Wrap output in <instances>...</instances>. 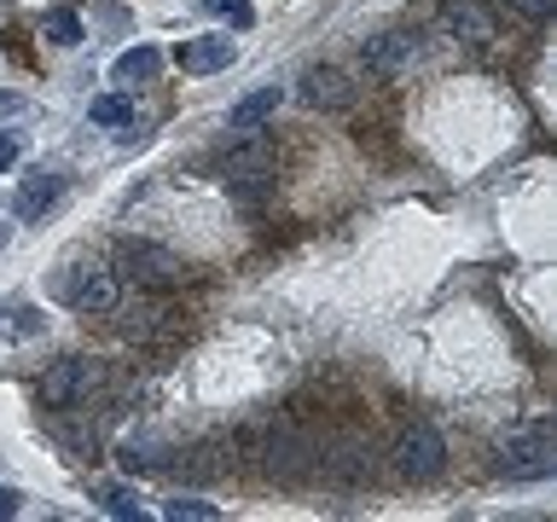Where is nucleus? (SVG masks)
<instances>
[{"instance_id": "obj_22", "label": "nucleus", "mask_w": 557, "mask_h": 522, "mask_svg": "<svg viewBox=\"0 0 557 522\" xmlns=\"http://www.w3.org/2000/svg\"><path fill=\"white\" fill-rule=\"evenodd\" d=\"M99 505H104L111 517H146V511H139V494H134V487H99Z\"/></svg>"}, {"instance_id": "obj_3", "label": "nucleus", "mask_w": 557, "mask_h": 522, "mask_svg": "<svg viewBox=\"0 0 557 522\" xmlns=\"http://www.w3.org/2000/svg\"><path fill=\"white\" fill-rule=\"evenodd\" d=\"M104 383V365L99 360H82V355H70V360H52L41 383H35V400L52 412H70V407H82L87 395H94Z\"/></svg>"}, {"instance_id": "obj_13", "label": "nucleus", "mask_w": 557, "mask_h": 522, "mask_svg": "<svg viewBox=\"0 0 557 522\" xmlns=\"http://www.w3.org/2000/svg\"><path fill=\"white\" fill-rule=\"evenodd\" d=\"M278 99H285V87H256V94H244L233 111H226V128H233L238 139H244V134H256L261 122L278 111Z\"/></svg>"}, {"instance_id": "obj_15", "label": "nucleus", "mask_w": 557, "mask_h": 522, "mask_svg": "<svg viewBox=\"0 0 557 522\" xmlns=\"http://www.w3.org/2000/svg\"><path fill=\"white\" fill-rule=\"evenodd\" d=\"M226 470H233V452H221V447H191L181 459L186 482H209V476H226Z\"/></svg>"}, {"instance_id": "obj_2", "label": "nucleus", "mask_w": 557, "mask_h": 522, "mask_svg": "<svg viewBox=\"0 0 557 522\" xmlns=\"http://www.w3.org/2000/svg\"><path fill=\"white\" fill-rule=\"evenodd\" d=\"M389 464L400 482H435L447 470V442L442 430L430 424V418H412V424H400L395 447H389Z\"/></svg>"}, {"instance_id": "obj_5", "label": "nucleus", "mask_w": 557, "mask_h": 522, "mask_svg": "<svg viewBox=\"0 0 557 522\" xmlns=\"http://www.w3.org/2000/svg\"><path fill=\"white\" fill-rule=\"evenodd\" d=\"M221 186L233 191L244 209H256V203L273 191V151L261 146V139L244 134V146L226 151V163H221Z\"/></svg>"}, {"instance_id": "obj_21", "label": "nucleus", "mask_w": 557, "mask_h": 522, "mask_svg": "<svg viewBox=\"0 0 557 522\" xmlns=\"http://www.w3.org/2000/svg\"><path fill=\"white\" fill-rule=\"evenodd\" d=\"M203 12L226 17L233 29H250V24H256V7H250V0H203Z\"/></svg>"}, {"instance_id": "obj_24", "label": "nucleus", "mask_w": 557, "mask_h": 522, "mask_svg": "<svg viewBox=\"0 0 557 522\" xmlns=\"http://www.w3.org/2000/svg\"><path fill=\"white\" fill-rule=\"evenodd\" d=\"M17 151H24V146H17V134H0V174L17 163Z\"/></svg>"}, {"instance_id": "obj_4", "label": "nucleus", "mask_w": 557, "mask_h": 522, "mask_svg": "<svg viewBox=\"0 0 557 522\" xmlns=\"http://www.w3.org/2000/svg\"><path fill=\"white\" fill-rule=\"evenodd\" d=\"M116 268L146 290H169L186 278V256H174L169 244H151V238H122L116 244Z\"/></svg>"}, {"instance_id": "obj_1", "label": "nucleus", "mask_w": 557, "mask_h": 522, "mask_svg": "<svg viewBox=\"0 0 557 522\" xmlns=\"http://www.w3.org/2000/svg\"><path fill=\"white\" fill-rule=\"evenodd\" d=\"M552 464H557V435H552L546 418H534V424H511L499 435L494 470L505 482H540V476H552Z\"/></svg>"}, {"instance_id": "obj_23", "label": "nucleus", "mask_w": 557, "mask_h": 522, "mask_svg": "<svg viewBox=\"0 0 557 522\" xmlns=\"http://www.w3.org/2000/svg\"><path fill=\"white\" fill-rule=\"evenodd\" d=\"M517 17H529V24H546V17L557 12V0H505Z\"/></svg>"}, {"instance_id": "obj_16", "label": "nucleus", "mask_w": 557, "mask_h": 522, "mask_svg": "<svg viewBox=\"0 0 557 522\" xmlns=\"http://www.w3.org/2000/svg\"><path fill=\"white\" fill-rule=\"evenodd\" d=\"M157 70H163V52H157V47H128V52L111 64V76H116V82H151Z\"/></svg>"}, {"instance_id": "obj_8", "label": "nucleus", "mask_w": 557, "mask_h": 522, "mask_svg": "<svg viewBox=\"0 0 557 522\" xmlns=\"http://www.w3.org/2000/svg\"><path fill=\"white\" fill-rule=\"evenodd\" d=\"M64 302L76 308V313H116L122 285H116L111 268H76V273L64 278Z\"/></svg>"}, {"instance_id": "obj_11", "label": "nucleus", "mask_w": 557, "mask_h": 522, "mask_svg": "<svg viewBox=\"0 0 557 522\" xmlns=\"http://www.w3.org/2000/svg\"><path fill=\"white\" fill-rule=\"evenodd\" d=\"M174 64L186 70V76H209V70H226L233 64V41L226 35H198V41H186L174 52Z\"/></svg>"}, {"instance_id": "obj_17", "label": "nucleus", "mask_w": 557, "mask_h": 522, "mask_svg": "<svg viewBox=\"0 0 557 522\" xmlns=\"http://www.w3.org/2000/svg\"><path fill=\"white\" fill-rule=\"evenodd\" d=\"M128 116H134V99L128 94H99L94 104H87V122H94V128H122Z\"/></svg>"}, {"instance_id": "obj_14", "label": "nucleus", "mask_w": 557, "mask_h": 522, "mask_svg": "<svg viewBox=\"0 0 557 522\" xmlns=\"http://www.w3.org/2000/svg\"><path fill=\"white\" fill-rule=\"evenodd\" d=\"M325 482H337V487H360V482H372V459H366V447H343V452H331V459H325Z\"/></svg>"}, {"instance_id": "obj_12", "label": "nucleus", "mask_w": 557, "mask_h": 522, "mask_svg": "<svg viewBox=\"0 0 557 522\" xmlns=\"http://www.w3.org/2000/svg\"><path fill=\"white\" fill-rule=\"evenodd\" d=\"M64 174H35V181H24L17 186V198H12V209H17V221H41L52 203L64 198Z\"/></svg>"}, {"instance_id": "obj_19", "label": "nucleus", "mask_w": 557, "mask_h": 522, "mask_svg": "<svg viewBox=\"0 0 557 522\" xmlns=\"http://www.w3.org/2000/svg\"><path fill=\"white\" fill-rule=\"evenodd\" d=\"M41 35H47L52 47H76V41H82L87 29H82L76 7H52V12H47V24H41Z\"/></svg>"}, {"instance_id": "obj_10", "label": "nucleus", "mask_w": 557, "mask_h": 522, "mask_svg": "<svg viewBox=\"0 0 557 522\" xmlns=\"http://www.w3.org/2000/svg\"><path fill=\"white\" fill-rule=\"evenodd\" d=\"M296 94H302V104H313V111H348V104H355V82H348L337 64H313Z\"/></svg>"}, {"instance_id": "obj_20", "label": "nucleus", "mask_w": 557, "mask_h": 522, "mask_svg": "<svg viewBox=\"0 0 557 522\" xmlns=\"http://www.w3.org/2000/svg\"><path fill=\"white\" fill-rule=\"evenodd\" d=\"M163 517H169V522H221V505L191 499V494H174V499L163 505Z\"/></svg>"}, {"instance_id": "obj_9", "label": "nucleus", "mask_w": 557, "mask_h": 522, "mask_svg": "<svg viewBox=\"0 0 557 522\" xmlns=\"http://www.w3.org/2000/svg\"><path fill=\"white\" fill-rule=\"evenodd\" d=\"M412 59H418V41L407 29L366 35V47H360V64L372 70V76H400V70H412Z\"/></svg>"}, {"instance_id": "obj_6", "label": "nucleus", "mask_w": 557, "mask_h": 522, "mask_svg": "<svg viewBox=\"0 0 557 522\" xmlns=\"http://www.w3.org/2000/svg\"><path fill=\"white\" fill-rule=\"evenodd\" d=\"M435 17H442V29L453 35V41H465V47H487L499 35V17H494L487 0H442Z\"/></svg>"}, {"instance_id": "obj_25", "label": "nucleus", "mask_w": 557, "mask_h": 522, "mask_svg": "<svg viewBox=\"0 0 557 522\" xmlns=\"http://www.w3.org/2000/svg\"><path fill=\"white\" fill-rule=\"evenodd\" d=\"M17 511V494H12V487H0V517H12Z\"/></svg>"}, {"instance_id": "obj_18", "label": "nucleus", "mask_w": 557, "mask_h": 522, "mask_svg": "<svg viewBox=\"0 0 557 522\" xmlns=\"http://www.w3.org/2000/svg\"><path fill=\"white\" fill-rule=\"evenodd\" d=\"M116 459H122V470H128V476H151V470L169 464V452L157 447V442H128V447L116 452Z\"/></svg>"}, {"instance_id": "obj_7", "label": "nucleus", "mask_w": 557, "mask_h": 522, "mask_svg": "<svg viewBox=\"0 0 557 522\" xmlns=\"http://www.w3.org/2000/svg\"><path fill=\"white\" fill-rule=\"evenodd\" d=\"M261 464H268V476H273V482H302L320 459H313V447H308L296 430L273 424V435L261 442Z\"/></svg>"}]
</instances>
